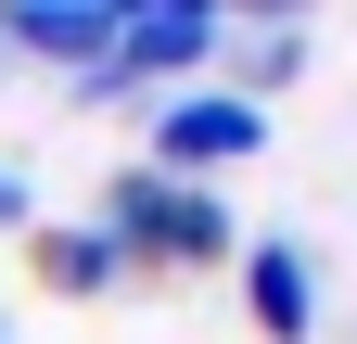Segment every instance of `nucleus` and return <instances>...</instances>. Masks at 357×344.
Here are the masks:
<instances>
[{"instance_id":"1","label":"nucleus","mask_w":357,"mask_h":344,"mask_svg":"<svg viewBox=\"0 0 357 344\" xmlns=\"http://www.w3.org/2000/svg\"><path fill=\"white\" fill-rule=\"evenodd\" d=\"M89 230H115L128 268H217V255H243V217L217 204V179H153V166H115Z\"/></svg>"},{"instance_id":"2","label":"nucleus","mask_w":357,"mask_h":344,"mask_svg":"<svg viewBox=\"0 0 357 344\" xmlns=\"http://www.w3.org/2000/svg\"><path fill=\"white\" fill-rule=\"evenodd\" d=\"M217 38H230L217 0H128L115 64L77 77V102H166V90H192V77H217Z\"/></svg>"},{"instance_id":"3","label":"nucleus","mask_w":357,"mask_h":344,"mask_svg":"<svg viewBox=\"0 0 357 344\" xmlns=\"http://www.w3.org/2000/svg\"><path fill=\"white\" fill-rule=\"evenodd\" d=\"M243 153H268V115L243 102V90H217V77H192V90H166L153 102V179H217V166H243Z\"/></svg>"},{"instance_id":"4","label":"nucleus","mask_w":357,"mask_h":344,"mask_svg":"<svg viewBox=\"0 0 357 344\" xmlns=\"http://www.w3.org/2000/svg\"><path fill=\"white\" fill-rule=\"evenodd\" d=\"M115 26H128V0H0V52L13 64H64V90L115 64Z\"/></svg>"},{"instance_id":"5","label":"nucleus","mask_w":357,"mask_h":344,"mask_svg":"<svg viewBox=\"0 0 357 344\" xmlns=\"http://www.w3.org/2000/svg\"><path fill=\"white\" fill-rule=\"evenodd\" d=\"M243 319L268 331V344H319V255H306L294 230H243Z\"/></svg>"},{"instance_id":"6","label":"nucleus","mask_w":357,"mask_h":344,"mask_svg":"<svg viewBox=\"0 0 357 344\" xmlns=\"http://www.w3.org/2000/svg\"><path fill=\"white\" fill-rule=\"evenodd\" d=\"M306 13H230V38H217V90H243L255 115H268V90H294L306 77Z\"/></svg>"},{"instance_id":"7","label":"nucleus","mask_w":357,"mask_h":344,"mask_svg":"<svg viewBox=\"0 0 357 344\" xmlns=\"http://www.w3.org/2000/svg\"><path fill=\"white\" fill-rule=\"evenodd\" d=\"M26 255H38V281H52L64 306H89V293H115V281H128L115 230H26Z\"/></svg>"},{"instance_id":"8","label":"nucleus","mask_w":357,"mask_h":344,"mask_svg":"<svg viewBox=\"0 0 357 344\" xmlns=\"http://www.w3.org/2000/svg\"><path fill=\"white\" fill-rule=\"evenodd\" d=\"M0 230H38V179L26 166H0Z\"/></svg>"}]
</instances>
